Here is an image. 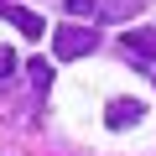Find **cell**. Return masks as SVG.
I'll return each instance as SVG.
<instances>
[{
    "instance_id": "cell-1",
    "label": "cell",
    "mask_w": 156,
    "mask_h": 156,
    "mask_svg": "<svg viewBox=\"0 0 156 156\" xmlns=\"http://www.w3.org/2000/svg\"><path fill=\"white\" fill-rule=\"evenodd\" d=\"M94 47H99V26H57V31H52V52H57L62 62L83 57V52H94Z\"/></svg>"
},
{
    "instance_id": "cell-5",
    "label": "cell",
    "mask_w": 156,
    "mask_h": 156,
    "mask_svg": "<svg viewBox=\"0 0 156 156\" xmlns=\"http://www.w3.org/2000/svg\"><path fill=\"white\" fill-rule=\"evenodd\" d=\"M31 68V83H37V94H47V83H52V62L47 57H37V62H26Z\"/></svg>"
},
{
    "instance_id": "cell-6",
    "label": "cell",
    "mask_w": 156,
    "mask_h": 156,
    "mask_svg": "<svg viewBox=\"0 0 156 156\" xmlns=\"http://www.w3.org/2000/svg\"><path fill=\"white\" fill-rule=\"evenodd\" d=\"M68 11H73V16H99L104 5H99V0H68Z\"/></svg>"
},
{
    "instance_id": "cell-3",
    "label": "cell",
    "mask_w": 156,
    "mask_h": 156,
    "mask_svg": "<svg viewBox=\"0 0 156 156\" xmlns=\"http://www.w3.org/2000/svg\"><path fill=\"white\" fill-rule=\"evenodd\" d=\"M0 16H5V21H11L16 31H21V37H31V42H37V37L47 31V21H42L37 11H26V5H11V0H0Z\"/></svg>"
},
{
    "instance_id": "cell-4",
    "label": "cell",
    "mask_w": 156,
    "mask_h": 156,
    "mask_svg": "<svg viewBox=\"0 0 156 156\" xmlns=\"http://www.w3.org/2000/svg\"><path fill=\"white\" fill-rule=\"evenodd\" d=\"M140 115H146L140 99H115V104L104 109V125H109V130H130V125H140Z\"/></svg>"
},
{
    "instance_id": "cell-2",
    "label": "cell",
    "mask_w": 156,
    "mask_h": 156,
    "mask_svg": "<svg viewBox=\"0 0 156 156\" xmlns=\"http://www.w3.org/2000/svg\"><path fill=\"white\" fill-rule=\"evenodd\" d=\"M120 52H125V57H135L140 68H146V62H156V31H151V26L125 31V37H120Z\"/></svg>"
},
{
    "instance_id": "cell-7",
    "label": "cell",
    "mask_w": 156,
    "mask_h": 156,
    "mask_svg": "<svg viewBox=\"0 0 156 156\" xmlns=\"http://www.w3.org/2000/svg\"><path fill=\"white\" fill-rule=\"evenodd\" d=\"M16 68H21V57H16V52H11V47H0V78H11V73H16Z\"/></svg>"
}]
</instances>
